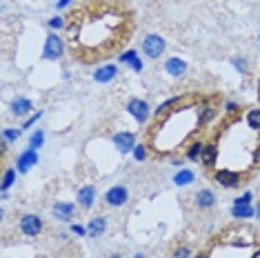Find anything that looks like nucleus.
Masks as SVG:
<instances>
[{
    "label": "nucleus",
    "mask_w": 260,
    "mask_h": 258,
    "mask_svg": "<svg viewBox=\"0 0 260 258\" xmlns=\"http://www.w3.org/2000/svg\"><path fill=\"white\" fill-rule=\"evenodd\" d=\"M165 49H167V43H165L162 36H158V34H149V36H145L143 40V51L147 58H153V60H158Z\"/></svg>",
    "instance_id": "1"
},
{
    "label": "nucleus",
    "mask_w": 260,
    "mask_h": 258,
    "mask_svg": "<svg viewBox=\"0 0 260 258\" xmlns=\"http://www.w3.org/2000/svg\"><path fill=\"white\" fill-rule=\"evenodd\" d=\"M216 183L222 185V187H229V189H236V187L242 185V174H238L236 169H218V172L214 174Z\"/></svg>",
    "instance_id": "2"
},
{
    "label": "nucleus",
    "mask_w": 260,
    "mask_h": 258,
    "mask_svg": "<svg viewBox=\"0 0 260 258\" xmlns=\"http://www.w3.org/2000/svg\"><path fill=\"white\" fill-rule=\"evenodd\" d=\"M64 51V45H62V38L56 36V34H49L45 40V51H43V58L47 60H58Z\"/></svg>",
    "instance_id": "3"
},
{
    "label": "nucleus",
    "mask_w": 260,
    "mask_h": 258,
    "mask_svg": "<svg viewBox=\"0 0 260 258\" xmlns=\"http://www.w3.org/2000/svg\"><path fill=\"white\" fill-rule=\"evenodd\" d=\"M20 232L25 234V236H38L40 232H43V220H40V216L36 214H25L20 218Z\"/></svg>",
    "instance_id": "4"
},
{
    "label": "nucleus",
    "mask_w": 260,
    "mask_h": 258,
    "mask_svg": "<svg viewBox=\"0 0 260 258\" xmlns=\"http://www.w3.org/2000/svg\"><path fill=\"white\" fill-rule=\"evenodd\" d=\"M127 198H129V191H127V187H122V185H114L105 194V203H107L109 207H122V205L127 203Z\"/></svg>",
    "instance_id": "5"
},
{
    "label": "nucleus",
    "mask_w": 260,
    "mask_h": 258,
    "mask_svg": "<svg viewBox=\"0 0 260 258\" xmlns=\"http://www.w3.org/2000/svg\"><path fill=\"white\" fill-rule=\"evenodd\" d=\"M127 111L134 116L138 122H145L147 116H149V105H147L145 101H140V98H132L127 105Z\"/></svg>",
    "instance_id": "6"
},
{
    "label": "nucleus",
    "mask_w": 260,
    "mask_h": 258,
    "mask_svg": "<svg viewBox=\"0 0 260 258\" xmlns=\"http://www.w3.org/2000/svg\"><path fill=\"white\" fill-rule=\"evenodd\" d=\"M51 214H54L56 220L69 222V220L74 218V214H76V207H74L72 203H56L54 207H51Z\"/></svg>",
    "instance_id": "7"
},
{
    "label": "nucleus",
    "mask_w": 260,
    "mask_h": 258,
    "mask_svg": "<svg viewBox=\"0 0 260 258\" xmlns=\"http://www.w3.org/2000/svg\"><path fill=\"white\" fill-rule=\"evenodd\" d=\"M36 163H38L36 149H27V151H22V154L18 156V160H16V167H18L20 174H25V172H29V169L36 165Z\"/></svg>",
    "instance_id": "8"
},
{
    "label": "nucleus",
    "mask_w": 260,
    "mask_h": 258,
    "mask_svg": "<svg viewBox=\"0 0 260 258\" xmlns=\"http://www.w3.org/2000/svg\"><path fill=\"white\" fill-rule=\"evenodd\" d=\"M107 232V218L105 216H93V218L87 222V236L89 238H98Z\"/></svg>",
    "instance_id": "9"
},
{
    "label": "nucleus",
    "mask_w": 260,
    "mask_h": 258,
    "mask_svg": "<svg viewBox=\"0 0 260 258\" xmlns=\"http://www.w3.org/2000/svg\"><path fill=\"white\" fill-rule=\"evenodd\" d=\"M114 145L122 151V154H127V151H132L136 147V136L132 132H120L114 136Z\"/></svg>",
    "instance_id": "10"
},
{
    "label": "nucleus",
    "mask_w": 260,
    "mask_h": 258,
    "mask_svg": "<svg viewBox=\"0 0 260 258\" xmlns=\"http://www.w3.org/2000/svg\"><path fill=\"white\" fill-rule=\"evenodd\" d=\"M193 203H196L198 209H209L216 205V194L211 189H200V191H196V196H193Z\"/></svg>",
    "instance_id": "11"
},
{
    "label": "nucleus",
    "mask_w": 260,
    "mask_h": 258,
    "mask_svg": "<svg viewBox=\"0 0 260 258\" xmlns=\"http://www.w3.org/2000/svg\"><path fill=\"white\" fill-rule=\"evenodd\" d=\"M31 109H34V103L29 101V98L16 96L14 101H11V114L14 116H27Z\"/></svg>",
    "instance_id": "12"
},
{
    "label": "nucleus",
    "mask_w": 260,
    "mask_h": 258,
    "mask_svg": "<svg viewBox=\"0 0 260 258\" xmlns=\"http://www.w3.org/2000/svg\"><path fill=\"white\" fill-rule=\"evenodd\" d=\"M165 72H167L169 76H176V78H178V76H182L187 72V62L182 60V58H169L167 62H165Z\"/></svg>",
    "instance_id": "13"
},
{
    "label": "nucleus",
    "mask_w": 260,
    "mask_h": 258,
    "mask_svg": "<svg viewBox=\"0 0 260 258\" xmlns=\"http://www.w3.org/2000/svg\"><path fill=\"white\" fill-rule=\"evenodd\" d=\"M93 201H96V187L93 185H87L78 191V205L80 207L89 209V207H93Z\"/></svg>",
    "instance_id": "14"
},
{
    "label": "nucleus",
    "mask_w": 260,
    "mask_h": 258,
    "mask_svg": "<svg viewBox=\"0 0 260 258\" xmlns=\"http://www.w3.org/2000/svg\"><path fill=\"white\" fill-rule=\"evenodd\" d=\"M200 160H203V165L207 169H211L216 165V160H218V145L216 143H209V145H205V149H203V156H200Z\"/></svg>",
    "instance_id": "15"
},
{
    "label": "nucleus",
    "mask_w": 260,
    "mask_h": 258,
    "mask_svg": "<svg viewBox=\"0 0 260 258\" xmlns=\"http://www.w3.org/2000/svg\"><path fill=\"white\" fill-rule=\"evenodd\" d=\"M116 76H118L116 64H103V67L93 74V78H96V83H109V80H114Z\"/></svg>",
    "instance_id": "16"
},
{
    "label": "nucleus",
    "mask_w": 260,
    "mask_h": 258,
    "mask_svg": "<svg viewBox=\"0 0 260 258\" xmlns=\"http://www.w3.org/2000/svg\"><path fill=\"white\" fill-rule=\"evenodd\" d=\"M253 214H256V209H253L251 205H234L232 207V216L238 220H247V218H251Z\"/></svg>",
    "instance_id": "17"
},
{
    "label": "nucleus",
    "mask_w": 260,
    "mask_h": 258,
    "mask_svg": "<svg viewBox=\"0 0 260 258\" xmlns=\"http://www.w3.org/2000/svg\"><path fill=\"white\" fill-rule=\"evenodd\" d=\"M120 62L132 64V69H134V72H143V62L138 60V56H136V51H127V54H122V56H120Z\"/></svg>",
    "instance_id": "18"
},
{
    "label": "nucleus",
    "mask_w": 260,
    "mask_h": 258,
    "mask_svg": "<svg viewBox=\"0 0 260 258\" xmlns=\"http://www.w3.org/2000/svg\"><path fill=\"white\" fill-rule=\"evenodd\" d=\"M174 183L178 187H185L189 183H193V172H189V169H182V172H178L174 176Z\"/></svg>",
    "instance_id": "19"
},
{
    "label": "nucleus",
    "mask_w": 260,
    "mask_h": 258,
    "mask_svg": "<svg viewBox=\"0 0 260 258\" xmlns=\"http://www.w3.org/2000/svg\"><path fill=\"white\" fill-rule=\"evenodd\" d=\"M203 149H205V145L200 143V140H196V143H191L187 147V158L189 160H198V158L203 156Z\"/></svg>",
    "instance_id": "20"
},
{
    "label": "nucleus",
    "mask_w": 260,
    "mask_h": 258,
    "mask_svg": "<svg viewBox=\"0 0 260 258\" xmlns=\"http://www.w3.org/2000/svg\"><path fill=\"white\" fill-rule=\"evenodd\" d=\"M247 125L253 132H260V109H251L247 111Z\"/></svg>",
    "instance_id": "21"
},
{
    "label": "nucleus",
    "mask_w": 260,
    "mask_h": 258,
    "mask_svg": "<svg viewBox=\"0 0 260 258\" xmlns=\"http://www.w3.org/2000/svg\"><path fill=\"white\" fill-rule=\"evenodd\" d=\"M43 140H45V132H43V129H36V132H34V136L29 138V147H31V149L43 147Z\"/></svg>",
    "instance_id": "22"
},
{
    "label": "nucleus",
    "mask_w": 260,
    "mask_h": 258,
    "mask_svg": "<svg viewBox=\"0 0 260 258\" xmlns=\"http://www.w3.org/2000/svg\"><path fill=\"white\" fill-rule=\"evenodd\" d=\"M14 183H16V169H7L3 176V191H7Z\"/></svg>",
    "instance_id": "23"
},
{
    "label": "nucleus",
    "mask_w": 260,
    "mask_h": 258,
    "mask_svg": "<svg viewBox=\"0 0 260 258\" xmlns=\"http://www.w3.org/2000/svg\"><path fill=\"white\" fill-rule=\"evenodd\" d=\"M3 136H5V140H7V143H14V140H18L20 132H18V129H14V127H7Z\"/></svg>",
    "instance_id": "24"
},
{
    "label": "nucleus",
    "mask_w": 260,
    "mask_h": 258,
    "mask_svg": "<svg viewBox=\"0 0 260 258\" xmlns=\"http://www.w3.org/2000/svg\"><path fill=\"white\" fill-rule=\"evenodd\" d=\"M189 256H191V251H189V247H185V245L174 249V258H189Z\"/></svg>",
    "instance_id": "25"
},
{
    "label": "nucleus",
    "mask_w": 260,
    "mask_h": 258,
    "mask_svg": "<svg viewBox=\"0 0 260 258\" xmlns=\"http://www.w3.org/2000/svg\"><path fill=\"white\" fill-rule=\"evenodd\" d=\"M251 203V191H245L240 198H236L234 205H249Z\"/></svg>",
    "instance_id": "26"
},
{
    "label": "nucleus",
    "mask_w": 260,
    "mask_h": 258,
    "mask_svg": "<svg viewBox=\"0 0 260 258\" xmlns=\"http://www.w3.org/2000/svg\"><path fill=\"white\" fill-rule=\"evenodd\" d=\"M134 156H136V160H145L147 149L143 147V145H140V147H138V145H136V147H134Z\"/></svg>",
    "instance_id": "27"
},
{
    "label": "nucleus",
    "mask_w": 260,
    "mask_h": 258,
    "mask_svg": "<svg viewBox=\"0 0 260 258\" xmlns=\"http://www.w3.org/2000/svg\"><path fill=\"white\" fill-rule=\"evenodd\" d=\"M62 25H64L62 18H51V20H49V27H54V29H60Z\"/></svg>",
    "instance_id": "28"
},
{
    "label": "nucleus",
    "mask_w": 260,
    "mask_h": 258,
    "mask_svg": "<svg viewBox=\"0 0 260 258\" xmlns=\"http://www.w3.org/2000/svg\"><path fill=\"white\" fill-rule=\"evenodd\" d=\"M40 116H43V111H38V114H34V116H31V118H29V120L25 122V127H31V125H34V122H36V120L40 118Z\"/></svg>",
    "instance_id": "29"
},
{
    "label": "nucleus",
    "mask_w": 260,
    "mask_h": 258,
    "mask_svg": "<svg viewBox=\"0 0 260 258\" xmlns=\"http://www.w3.org/2000/svg\"><path fill=\"white\" fill-rule=\"evenodd\" d=\"M69 5H72V0H58L56 9H64V7H69Z\"/></svg>",
    "instance_id": "30"
},
{
    "label": "nucleus",
    "mask_w": 260,
    "mask_h": 258,
    "mask_svg": "<svg viewBox=\"0 0 260 258\" xmlns=\"http://www.w3.org/2000/svg\"><path fill=\"white\" fill-rule=\"evenodd\" d=\"M251 258H260V249H256V251H253V254H251Z\"/></svg>",
    "instance_id": "31"
},
{
    "label": "nucleus",
    "mask_w": 260,
    "mask_h": 258,
    "mask_svg": "<svg viewBox=\"0 0 260 258\" xmlns=\"http://www.w3.org/2000/svg\"><path fill=\"white\" fill-rule=\"evenodd\" d=\"M109 258H122V254H111Z\"/></svg>",
    "instance_id": "32"
},
{
    "label": "nucleus",
    "mask_w": 260,
    "mask_h": 258,
    "mask_svg": "<svg viewBox=\"0 0 260 258\" xmlns=\"http://www.w3.org/2000/svg\"><path fill=\"white\" fill-rule=\"evenodd\" d=\"M256 216H258V218H260V203H258V207H256Z\"/></svg>",
    "instance_id": "33"
},
{
    "label": "nucleus",
    "mask_w": 260,
    "mask_h": 258,
    "mask_svg": "<svg viewBox=\"0 0 260 258\" xmlns=\"http://www.w3.org/2000/svg\"><path fill=\"white\" fill-rule=\"evenodd\" d=\"M196 258H209V256H207V254H198Z\"/></svg>",
    "instance_id": "34"
},
{
    "label": "nucleus",
    "mask_w": 260,
    "mask_h": 258,
    "mask_svg": "<svg viewBox=\"0 0 260 258\" xmlns=\"http://www.w3.org/2000/svg\"><path fill=\"white\" fill-rule=\"evenodd\" d=\"M136 258H145V256L143 254H136Z\"/></svg>",
    "instance_id": "35"
}]
</instances>
